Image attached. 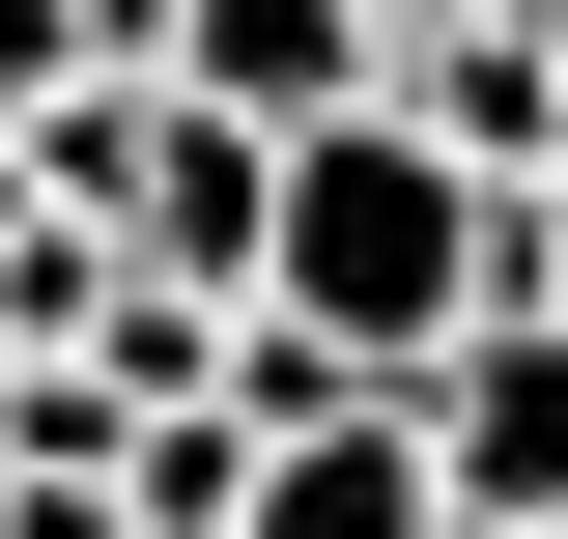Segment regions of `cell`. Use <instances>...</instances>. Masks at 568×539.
<instances>
[{"instance_id":"obj_1","label":"cell","mask_w":568,"mask_h":539,"mask_svg":"<svg viewBox=\"0 0 568 539\" xmlns=\"http://www.w3.org/2000/svg\"><path fill=\"white\" fill-rule=\"evenodd\" d=\"M256 313H284V340H342V369H426L455 313H511V171H455V142H426L398 85L284 114V227H256Z\"/></svg>"},{"instance_id":"obj_2","label":"cell","mask_w":568,"mask_h":539,"mask_svg":"<svg viewBox=\"0 0 568 539\" xmlns=\"http://www.w3.org/2000/svg\"><path fill=\"white\" fill-rule=\"evenodd\" d=\"M398 398H426V455H455V539L568 511V313H540V284H511V313H455Z\"/></svg>"},{"instance_id":"obj_3","label":"cell","mask_w":568,"mask_h":539,"mask_svg":"<svg viewBox=\"0 0 568 539\" xmlns=\"http://www.w3.org/2000/svg\"><path fill=\"white\" fill-rule=\"evenodd\" d=\"M369 85H398V114L455 142V171H511V200L568 171V29H540V0H455V29H398Z\"/></svg>"},{"instance_id":"obj_4","label":"cell","mask_w":568,"mask_h":539,"mask_svg":"<svg viewBox=\"0 0 568 539\" xmlns=\"http://www.w3.org/2000/svg\"><path fill=\"white\" fill-rule=\"evenodd\" d=\"M227 539H455V455H426V398L369 369L342 426H256V511Z\"/></svg>"},{"instance_id":"obj_5","label":"cell","mask_w":568,"mask_h":539,"mask_svg":"<svg viewBox=\"0 0 568 539\" xmlns=\"http://www.w3.org/2000/svg\"><path fill=\"white\" fill-rule=\"evenodd\" d=\"M171 85H227V114H342V85H369V0H171Z\"/></svg>"},{"instance_id":"obj_6","label":"cell","mask_w":568,"mask_h":539,"mask_svg":"<svg viewBox=\"0 0 568 539\" xmlns=\"http://www.w3.org/2000/svg\"><path fill=\"white\" fill-rule=\"evenodd\" d=\"M511 284H540V313H568V171H540V200H511Z\"/></svg>"},{"instance_id":"obj_7","label":"cell","mask_w":568,"mask_h":539,"mask_svg":"<svg viewBox=\"0 0 568 539\" xmlns=\"http://www.w3.org/2000/svg\"><path fill=\"white\" fill-rule=\"evenodd\" d=\"M398 29H455V0H369V58H398Z\"/></svg>"},{"instance_id":"obj_8","label":"cell","mask_w":568,"mask_h":539,"mask_svg":"<svg viewBox=\"0 0 568 539\" xmlns=\"http://www.w3.org/2000/svg\"><path fill=\"white\" fill-rule=\"evenodd\" d=\"M540 29H568V0H540Z\"/></svg>"}]
</instances>
